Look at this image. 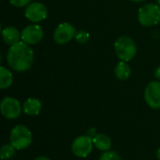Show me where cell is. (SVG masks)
I'll use <instances>...</instances> for the list:
<instances>
[{"label": "cell", "mask_w": 160, "mask_h": 160, "mask_svg": "<svg viewBox=\"0 0 160 160\" xmlns=\"http://www.w3.org/2000/svg\"><path fill=\"white\" fill-rule=\"evenodd\" d=\"M34 61V52L30 46L23 41L9 47L7 53L8 66L17 72H23L29 69Z\"/></svg>", "instance_id": "6da1fadb"}, {"label": "cell", "mask_w": 160, "mask_h": 160, "mask_svg": "<svg viewBox=\"0 0 160 160\" xmlns=\"http://www.w3.org/2000/svg\"><path fill=\"white\" fill-rule=\"evenodd\" d=\"M10 143L16 150H22L27 148L32 143V132L30 129L22 125L14 127L9 136Z\"/></svg>", "instance_id": "7a4b0ae2"}, {"label": "cell", "mask_w": 160, "mask_h": 160, "mask_svg": "<svg viewBox=\"0 0 160 160\" xmlns=\"http://www.w3.org/2000/svg\"><path fill=\"white\" fill-rule=\"evenodd\" d=\"M114 50L117 56L122 60L128 62L133 59L137 52L135 41L127 36L120 37L114 42Z\"/></svg>", "instance_id": "3957f363"}, {"label": "cell", "mask_w": 160, "mask_h": 160, "mask_svg": "<svg viewBox=\"0 0 160 160\" xmlns=\"http://www.w3.org/2000/svg\"><path fill=\"white\" fill-rule=\"evenodd\" d=\"M138 19L142 25L152 26L160 22V8L156 4H146L139 9Z\"/></svg>", "instance_id": "277c9868"}, {"label": "cell", "mask_w": 160, "mask_h": 160, "mask_svg": "<svg viewBox=\"0 0 160 160\" xmlns=\"http://www.w3.org/2000/svg\"><path fill=\"white\" fill-rule=\"evenodd\" d=\"M93 139L87 135L77 137L71 145V151L77 158H86L93 149Z\"/></svg>", "instance_id": "5b68a950"}, {"label": "cell", "mask_w": 160, "mask_h": 160, "mask_svg": "<svg viewBox=\"0 0 160 160\" xmlns=\"http://www.w3.org/2000/svg\"><path fill=\"white\" fill-rule=\"evenodd\" d=\"M0 112L7 119H16L22 112V106L16 98L7 97L0 103Z\"/></svg>", "instance_id": "8992f818"}, {"label": "cell", "mask_w": 160, "mask_h": 160, "mask_svg": "<svg viewBox=\"0 0 160 160\" xmlns=\"http://www.w3.org/2000/svg\"><path fill=\"white\" fill-rule=\"evenodd\" d=\"M76 35L75 27L68 22L60 23L54 30L53 38L56 43L63 45L69 42Z\"/></svg>", "instance_id": "52a82bcc"}, {"label": "cell", "mask_w": 160, "mask_h": 160, "mask_svg": "<svg viewBox=\"0 0 160 160\" xmlns=\"http://www.w3.org/2000/svg\"><path fill=\"white\" fill-rule=\"evenodd\" d=\"M44 32L41 26L38 24H31L23 28L21 34V39L28 45H34L41 41Z\"/></svg>", "instance_id": "ba28073f"}, {"label": "cell", "mask_w": 160, "mask_h": 160, "mask_svg": "<svg viewBox=\"0 0 160 160\" xmlns=\"http://www.w3.org/2000/svg\"><path fill=\"white\" fill-rule=\"evenodd\" d=\"M144 99L153 109H160V82H151L147 84L144 91Z\"/></svg>", "instance_id": "9c48e42d"}, {"label": "cell", "mask_w": 160, "mask_h": 160, "mask_svg": "<svg viewBox=\"0 0 160 160\" xmlns=\"http://www.w3.org/2000/svg\"><path fill=\"white\" fill-rule=\"evenodd\" d=\"M27 20L32 22H38L47 17V8L39 2H34L27 6L24 11Z\"/></svg>", "instance_id": "30bf717a"}, {"label": "cell", "mask_w": 160, "mask_h": 160, "mask_svg": "<svg viewBox=\"0 0 160 160\" xmlns=\"http://www.w3.org/2000/svg\"><path fill=\"white\" fill-rule=\"evenodd\" d=\"M41 102L35 98H27L22 105V110L25 114L29 116H36L39 114L41 111Z\"/></svg>", "instance_id": "8fae6325"}, {"label": "cell", "mask_w": 160, "mask_h": 160, "mask_svg": "<svg viewBox=\"0 0 160 160\" xmlns=\"http://www.w3.org/2000/svg\"><path fill=\"white\" fill-rule=\"evenodd\" d=\"M2 37L6 44L12 46L20 41L21 35L14 26H7L2 30Z\"/></svg>", "instance_id": "7c38bea8"}, {"label": "cell", "mask_w": 160, "mask_h": 160, "mask_svg": "<svg viewBox=\"0 0 160 160\" xmlns=\"http://www.w3.org/2000/svg\"><path fill=\"white\" fill-rule=\"evenodd\" d=\"M93 143L97 149H98L99 151H102V152L109 151L110 148L112 147V140L110 139L109 136H107L103 133L97 134L93 138Z\"/></svg>", "instance_id": "4fadbf2b"}, {"label": "cell", "mask_w": 160, "mask_h": 160, "mask_svg": "<svg viewBox=\"0 0 160 160\" xmlns=\"http://www.w3.org/2000/svg\"><path fill=\"white\" fill-rule=\"evenodd\" d=\"M114 73H115V76L117 79H119L121 81H126L129 78V76L131 74V69L126 61H121L116 65Z\"/></svg>", "instance_id": "5bb4252c"}, {"label": "cell", "mask_w": 160, "mask_h": 160, "mask_svg": "<svg viewBox=\"0 0 160 160\" xmlns=\"http://www.w3.org/2000/svg\"><path fill=\"white\" fill-rule=\"evenodd\" d=\"M13 76L12 73L5 67L0 68V88L6 89L12 84Z\"/></svg>", "instance_id": "9a60e30c"}, {"label": "cell", "mask_w": 160, "mask_h": 160, "mask_svg": "<svg viewBox=\"0 0 160 160\" xmlns=\"http://www.w3.org/2000/svg\"><path fill=\"white\" fill-rule=\"evenodd\" d=\"M15 147L10 143V144H5L1 147L0 150V157L1 159H8L10 158H12L15 154Z\"/></svg>", "instance_id": "2e32d148"}, {"label": "cell", "mask_w": 160, "mask_h": 160, "mask_svg": "<svg viewBox=\"0 0 160 160\" xmlns=\"http://www.w3.org/2000/svg\"><path fill=\"white\" fill-rule=\"evenodd\" d=\"M99 160H122V158L114 151H106L101 154Z\"/></svg>", "instance_id": "e0dca14e"}, {"label": "cell", "mask_w": 160, "mask_h": 160, "mask_svg": "<svg viewBox=\"0 0 160 160\" xmlns=\"http://www.w3.org/2000/svg\"><path fill=\"white\" fill-rule=\"evenodd\" d=\"M75 38H76V40H77L79 43L84 44V43H86V42L89 40L90 35H89L86 31H84V30H80V31L76 32Z\"/></svg>", "instance_id": "ac0fdd59"}, {"label": "cell", "mask_w": 160, "mask_h": 160, "mask_svg": "<svg viewBox=\"0 0 160 160\" xmlns=\"http://www.w3.org/2000/svg\"><path fill=\"white\" fill-rule=\"evenodd\" d=\"M10 4L16 8H22L25 6H28L31 2V0H9Z\"/></svg>", "instance_id": "d6986e66"}, {"label": "cell", "mask_w": 160, "mask_h": 160, "mask_svg": "<svg viewBox=\"0 0 160 160\" xmlns=\"http://www.w3.org/2000/svg\"><path fill=\"white\" fill-rule=\"evenodd\" d=\"M97 134H96V129L95 128H90L89 130H88V132H87V136H89L90 138H94L95 136H96Z\"/></svg>", "instance_id": "ffe728a7"}, {"label": "cell", "mask_w": 160, "mask_h": 160, "mask_svg": "<svg viewBox=\"0 0 160 160\" xmlns=\"http://www.w3.org/2000/svg\"><path fill=\"white\" fill-rule=\"evenodd\" d=\"M155 76H156L158 80H160V67H158V68L156 69V71H155Z\"/></svg>", "instance_id": "44dd1931"}, {"label": "cell", "mask_w": 160, "mask_h": 160, "mask_svg": "<svg viewBox=\"0 0 160 160\" xmlns=\"http://www.w3.org/2000/svg\"><path fill=\"white\" fill-rule=\"evenodd\" d=\"M34 160H52L50 159L49 158H47V157H38V158H36Z\"/></svg>", "instance_id": "7402d4cb"}, {"label": "cell", "mask_w": 160, "mask_h": 160, "mask_svg": "<svg viewBox=\"0 0 160 160\" xmlns=\"http://www.w3.org/2000/svg\"><path fill=\"white\" fill-rule=\"evenodd\" d=\"M157 157H158V158L160 160V148H158V151H157Z\"/></svg>", "instance_id": "603a6c76"}, {"label": "cell", "mask_w": 160, "mask_h": 160, "mask_svg": "<svg viewBox=\"0 0 160 160\" xmlns=\"http://www.w3.org/2000/svg\"><path fill=\"white\" fill-rule=\"evenodd\" d=\"M131 1H133V2H137V3H140V2H144V1H146V0H131Z\"/></svg>", "instance_id": "cb8c5ba5"}, {"label": "cell", "mask_w": 160, "mask_h": 160, "mask_svg": "<svg viewBox=\"0 0 160 160\" xmlns=\"http://www.w3.org/2000/svg\"><path fill=\"white\" fill-rule=\"evenodd\" d=\"M157 1H158V4L160 6V0H157Z\"/></svg>", "instance_id": "d4e9b609"}]
</instances>
